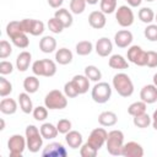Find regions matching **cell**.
<instances>
[{"label": "cell", "instance_id": "6da1fadb", "mask_svg": "<svg viewBox=\"0 0 157 157\" xmlns=\"http://www.w3.org/2000/svg\"><path fill=\"white\" fill-rule=\"evenodd\" d=\"M112 85H113V88L121 97L128 98L134 93V83H132L130 76L125 72L115 74L112 80Z\"/></svg>", "mask_w": 157, "mask_h": 157}, {"label": "cell", "instance_id": "7a4b0ae2", "mask_svg": "<svg viewBox=\"0 0 157 157\" xmlns=\"http://www.w3.org/2000/svg\"><path fill=\"white\" fill-rule=\"evenodd\" d=\"M124 145V134L121 130H112L108 132L105 147L108 153L112 156H121V150Z\"/></svg>", "mask_w": 157, "mask_h": 157}, {"label": "cell", "instance_id": "3957f363", "mask_svg": "<svg viewBox=\"0 0 157 157\" xmlns=\"http://www.w3.org/2000/svg\"><path fill=\"white\" fill-rule=\"evenodd\" d=\"M26 141H27V148L29 152L36 153L39 151V148L43 146V136L39 131V129L36 125H28L25 130Z\"/></svg>", "mask_w": 157, "mask_h": 157}, {"label": "cell", "instance_id": "277c9868", "mask_svg": "<svg viewBox=\"0 0 157 157\" xmlns=\"http://www.w3.org/2000/svg\"><path fill=\"white\" fill-rule=\"evenodd\" d=\"M44 105L52 110L64 109L67 105V97L59 90H52L44 97Z\"/></svg>", "mask_w": 157, "mask_h": 157}, {"label": "cell", "instance_id": "5b68a950", "mask_svg": "<svg viewBox=\"0 0 157 157\" xmlns=\"http://www.w3.org/2000/svg\"><path fill=\"white\" fill-rule=\"evenodd\" d=\"M32 72L36 76H45L52 77L56 74V64L50 59L36 60L32 64Z\"/></svg>", "mask_w": 157, "mask_h": 157}, {"label": "cell", "instance_id": "8992f818", "mask_svg": "<svg viewBox=\"0 0 157 157\" xmlns=\"http://www.w3.org/2000/svg\"><path fill=\"white\" fill-rule=\"evenodd\" d=\"M91 97L92 99L98 103V104H103L105 102H108L112 97V87L108 82H96V85L93 86L92 91H91Z\"/></svg>", "mask_w": 157, "mask_h": 157}, {"label": "cell", "instance_id": "52a82bcc", "mask_svg": "<svg viewBox=\"0 0 157 157\" xmlns=\"http://www.w3.org/2000/svg\"><path fill=\"white\" fill-rule=\"evenodd\" d=\"M7 148L11 157H21L25 148H27L26 137H23L20 134H13L12 136H10L7 141Z\"/></svg>", "mask_w": 157, "mask_h": 157}, {"label": "cell", "instance_id": "ba28073f", "mask_svg": "<svg viewBox=\"0 0 157 157\" xmlns=\"http://www.w3.org/2000/svg\"><path fill=\"white\" fill-rule=\"evenodd\" d=\"M115 20L121 27H130L134 23L135 16L130 6L121 5L115 10Z\"/></svg>", "mask_w": 157, "mask_h": 157}, {"label": "cell", "instance_id": "9c48e42d", "mask_svg": "<svg viewBox=\"0 0 157 157\" xmlns=\"http://www.w3.org/2000/svg\"><path fill=\"white\" fill-rule=\"evenodd\" d=\"M128 61L137 65V66H146L147 61V52H145L140 45H131L126 53Z\"/></svg>", "mask_w": 157, "mask_h": 157}, {"label": "cell", "instance_id": "30bf717a", "mask_svg": "<svg viewBox=\"0 0 157 157\" xmlns=\"http://www.w3.org/2000/svg\"><path fill=\"white\" fill-rule=\"evenodd\" d=\"M43 157H66L67 151L60 142H50L42 151Z\"/></svg>", "mask_w": 157, "mask_h": 157}, {"label": "cell", "instance_id": "8fae6325", "mask_svg": "<svg viewBox=\"0 0 157 157\" xmlns=\"http://www.w3.org/2000/svg\"><path fill=\"white\" fill-rule=\"evenodd\" d=\"M107 136H108V132L105 131V129H103V128H96V129H93L91 131L87 142H90L92 146H94L97 150H99L105 144Z\"/></svg>", "mask_w": 157, "mask_h": 157}, {"label": "cell", "instance_id": "7c38bea8", "mask_svg": "<svg viewBox=\"0 0 157 157\" xmlns=\"http://www.w3.org/2000/svg\"><path fill=\"white\" fill-rule=\"evenodd\" d=\"M121 156H124V157H142L144 147L136 141H129L123 145Z\"/></svg>", "mask_w": 157, "mask_h": 157}, {"label": "cell", "instance_id": "4fadbf2b", "mask_svg": "<svg viewBox=\"0 0 157 157\" xmlns=\"http://www.w3.org/2000/svg\"><path fill=\"white\" fill-rule=\"evenodd\" d=\"M132 33L129 29H120L114 34V43L118 48H128L132 43Z\"/></svg>", "mask_w": 157, "mask_h": 157}, {"label": "cell", "instance_id": "5bb4252c", "mask_svg": "<svg viewBox=\"0 0 157 157\" xmlns=\"http://www.w3.org/2000/svg\"><path fill=\"white\" fill-rule=\"evenodd\" d=\"M94 50L96 53L99 55V56H108L112 54V50H113V43L109 38L107 37H102L99 38L97 42H96V45H94Z\"/></svg>", "mask_w": 157, "mask_h": 157}, {"label": "cell", "instance_id": "9a60e30c", "mask_svg": "<svg viewBox=\"0 0 157 157\" xmlns=\"http://www.w3.org/2000/svg\"><path fill=\"white\" fill-rule=\"evenodd\" d=\"M88 23L92 28L94 29H101L105 26L107 23V17H105V13L102 12L101 10H96V11H92L90 15H88Z\"/></svg>", "mask_w": 157, "mask_h": 157}, {"label": "cell", "instance_id": "2e32d148", "mask_svg": "<svg viewBox=\"0 0 157 157\" xmlns=\"http://www.w3.org/2000/svg\"><path fill=\"white\" fill-rule=\"evenodd\" d=\"M140 98L146 104H152L157 102V87L152 85H146L140 91Z\"/></svg>", "mask_w": 157, "mask_h": 157}, {"label": "cell", "instance_id": "e0dca14e", "mask_svg": "<svg viewBox=\"0 0 157 157\" xmlns=\"http://www.w3.org/2000/svg\"><path fill=\"white\" fill-rule=\"evenodd\" d=\"M65 141L69 145V147L76 150V148H78V147L82 146L83 137H82V134L81 132H78L76 130H70L67 134H65Z\"/></svg>", "mask_w": 157, "mask_h": 157}, {"label": "cell", "instance_id": "ac0fdd59", "mask_svg": "<svg viewBox=\"0 0 157 157\" xmlns=\"http://www.w3.org/2000/svg\"><path fill=\"white\" fill-rule=\"evenodd\" d=\"M31 60H32V55H31L29 52H27V50L21 52L16 58V67H17V70L21 71V72L27 71L29 65H31Z\"/></svg>", "mask_w": 157, "mask_h": 157}, {"label": "cell", "instance_id": "d6986e66", "mask_svg": "<svg viewBox=\"0 0 157 157\" xmlns=\"http://www.w3.org/2000/svg\"><path fill=\"white\" fill-rule=\"evenodd\" d=\"M72 59H74L72 52L67 48H60L55 52V61L59 65H67L72 61Z\"/></svg>", "mask_w": 157, "mask_h": 157}, {"label": "cell", "instance_id": "ffe728a7", "mask_svg": "<svg viewBox=\"0 0 157 157\" xmlns=\"http://www.w3.org/2000/svg\"><path fill=\"white\" fill-rule=\"evenodd\" d=\"M108 65H109V67L115 69V70H125V69L129 67L128 60L123 55H120V54L112 55L109 58V60H108Z\"/></svg>", "mask_w": 157, "mask_h": 157}, {"label": "cell", "instance_id": "44dd1931", "mask_svg": "<svg viewBox=\"0 0 157 157\" xmlns=\"http://www.w3.org/2000/svg\"><path fill=\"white\" fill-rule=\"evenodd\" d=\"M72 82L80 94H85L90 88V78L86 75H75L72 77Z\"/></svg>", "mask_w": 157, "mask_h": 157}, {"label": "cell", "instance_id": "7402d4cb", "mask_svg": "<svg viewBox=\"0 0 157 157\" xmlns=\"http://www.w3.org/2000/svg\"><path fill=\"white\" fill-rule=\"evenodd\" d=\"M54 17H56L63 25L65 28H69L71 27L72 22H74V18H72V12H70L67 9H59L55 11L54 13Z\"/></svg>", "mask_w": 157, "mask_h": 157}, {"label": "cell", "instance_id": "603a6c76", "mask_svg": "<svg viewBox=\"0 0 157 157\" xmlns=\"http://www.w3.org/2000/svg\"><path fill=\"white\" fill-rule=\"evenodd\" d=\"M17 110V102L13 98H2L0 102V112L6 115L15 114Z\"/></svg>", "mask_w": 157, "mask_h": 157}, {"label": "cell", "instance_id": "cb8c5ba5", "mask_svg": "<svg viewBox=\"0 0 157 157\" xmlns=\"http://www.w3.org/2000/svg\"><path fill=\"white\" fill-rule=\"evenodd\" d=\"M39 49L43 53H45V54L53 53L56 49V40H55V38L52 37V36H44L39 40Z\"/></svg>", "mask_w": 157, "mask_h": 157}, {"label": "cell", "instance_id": "d4e9b609", "mask_svg": "<svg viewBox=\"0 0 157 157\" xmlns=\"http://www.w3.org/2000/svg\"><path fill=\"white\" fill-rule=\"evenodd\" d=\"M18 104H20V108L21 110L25 113V114H29L33 112V103H32V99L29 97V93L27 92H22L18 94Z\"/></svg>", "mask_w": 157, "mask_h": 157}, {"label": "cell", "instance_id": "484cf974", "mask_svg": "<svg viewBox=\"0 0 157 157\" xmlns=\"http://www.w3.org/2000/svg\"><path fill=\"white\" fill-rule=\"evenodd\" d=\"M117 121H118V117L114 112L105 110L98 115V123L102 126H113L117 124Z\"/></svg>", "mask_w": 157, "mask_h": 157}, {"label": "cell", "instance_id": "4316f807", "mask_svg": "<svg viewBox=\"0 0 157 157\" xmlns=\"http://www.w3.org/2000/svg\"><path fill=\"white\" fill-rule=\"evenodd\" d=\"M39 131H40L43 139H47V140L55 139L58 136V134H59L56 125H54L52 123H44V124H42L40 128H39Z\"/></svg>", "mask_w": 157, "mask_h": 157}, {"label": "cell", "instance_id": "83f0119b", "mask_svg": "<svg viewBox=\"0 0 157 157\" xmlns=\"http://www.w3.org/2000/svg\"><path fill=\"white\" fill-rule=\"evenodd\" d=\"M23 88L27 93H36L39 90V78L36 75L27 76L23 80Z\"/></svg>", "mask_w": 157, "mask_h": 157}, {"label": "cell", "instance_id": "f1b7e54d", "mask_svg": "<svg viewBox=\"0 0 157 157\" xmlns=\"http://www.w3.org/2000/svg\"><path fill=\"white\" fill-rule=\"evenodd\" d=\"M132 123L136 128H140V129H145V128H148L150 124H152V118L145 112L140 115H136V117H132Z\"/></svg>", "mask_w": 157, "mask_h": 157}, {"label": "cell", "instance_id": "f546056e", "mask_svg": "<svg viewBox=\"0 0 157 157\" xmlns=\"http://www.w3.org/2000/svg\"><path fill=\"white\" fill-rule=\"evenodd\" d=\"M137 16H139V20L141 22L147 23V25H150V23H152L155 21V12H153V10L151 7H141L139 10Z\"/></svg>", "mask_w": 157, "mask_h": 157}, {"label": "cell", "instance_id": "4dcf8cb0", "mask_svg": "<svg viewBox=\"0 0 157 157\" xmlns=\"http://www.w3.org/2000/svg\"><path fill=\"white\" fill-rule=\"evenodd\" d=\"M75 49H76L77 55L86 56V55H88V54L92 53V50H93V44H92V42H90V40H81V42H78V43L76 44Z\"/></svg>", "mask_w": 157, "mask_h": 157}, {"label": "cell", "instance_id": "1f68e13d", "mask_svg": "<svg viewBox=\"0 0 157 157\" xmlns=\"http://www.w3.org/2000/svg\"><path fill=\"white\" fill-rule=\"evenodd\" d=\"M146 107H147V104L144 101H137V102L131 103L128 107V113L131 117H136V115H140V114L145 113L146 112Z\"/></svg>", "mask_w": 157, "mask_h": 157}, {"label": "cell", "instance_id": "d6a6232c", "mask_svg": "<svg viewBox=\"0 0 157 157\" xmlns=\"http://www.w3.org/2000/svg\"><path fill=\"white\" fill-rule=\"evenodd\" d=\"M85 75L90 78V81H93V82H99L102 78L101 70L94 65H87L85 67Z\"/></svg>", "mask_w": 157, "mask_h": 157}, {"label": "cell", "instance_id": "836d02e7", "mask_svg": "<svg viewBox=\"0 0 157 157\" xmlns=\"http://www.w3.org/2000/svg\"><path fill=\"white\" fill-rule=\"evenodd\" d=\"M11 42L13 43V45H16L17 48H21V49H26L29 45V39L27 37V33H25V32H21L18 34H16L15 37H12Z\"/></svg>", "mask_w": 157, "mask_h": 157}, {"label": "cell", "instance_id": "e575fe53", "mask_svg": "<svg viewBox=\"0 0 157 157\" xmlns=\"http://www.w3.org/2000/svg\"><path fill=\"white\" fill-rule=\"evenodd\" d=\"M97 153H98V150L94 146H92L90 142H87V141L85 144H82V146L80 147L81 157H96Z\"/></svg>", "mask_w": 157, "mask_h": 157}, {"label": "cell", "instance_id": "d590c367", "mask_svg": "<svg viewBox=\"0 0 157 157\" xmlns=\"http://www.w3.org/2000/svg\"><path fill=\"white\" fill-rule=\"evenodd\" d=\"M23 32L22 28H21V23L20 21H10L7 25H6V34L10 37V39L12 37H15L16 34Z\"/></svg>", "mask_w": 157, "mask_h": 157}, {"label": "cell", "instance_id": "8d00e7d4", "mask_svg": "<svg viewBox=\"0 0 157 157\" xmlns=\"http://www.w3.org/2000/svg\"><path fill=\"white\" fill-rule=\"evenodd\" d=\"M101 11L107 13H113L117 10V0H99Z\"/></svg>", "mask_w": 157, "mask_h": 157}, {"label": "cell", "instance_id": "74e56055", "mask_svg": "<svg viewBox=\"0 0 157 157\" xmlns=\"http://www.w3.org/2000/svg\"><path fill=\"white\" fill-rule=\"evenodd\" d=\"M86 0H70V11L75 15H80L86 9Z\"/></svg>", "mask_w": 157, "mask_h": 157}, {"label": "cell", "instance_id": "f35d334b", "mask_svg": "<svg viewBox=\"0 0 157 157\" xmlns=\"http://www.w3.org/2000/svg\"><path fill=\"white\" fill-rule=\"evenodd\" d=\"M47 25H48L49 31H50V32H53V33H55V34L61 33V32H63V29L65 28V27H64V25H63V23H61L56 17H52V18H49Z\"/></svg>", "mask_w": 157, "mask_h": 157}, {"label": "cell", "instance_id": "ab89813d", "mask_svg": "<svg viewBox=\"0 0 157 157\" xmlns=\"http://www.w3.org/2000/svg\"><path fill=\"white\" fill-rule=\"evenodd\" d=\"M44 23L40 20H34L32 18V23H31V29H29V34L32 36H40L44 32Z\"/></svg>", "mask_w": 157, "mask_h": 157}, {"label": "cell", "instance_id": "60d3db41", "mask_svg": "<svg viewBox=\"0 0 157 157\" xmlns=\"http://www.w3.org/2000/svg\"><path fill=\"white\" fill-rule=\"evenodd\" d=\"M12 92V83L6 80L4 76L0 77V96L4 98V97H7L10 93Z\"/></svg>", "mask_w": 157, "mask_h": 157}, {"label": "cell", "instance_id": "b9f144b4", "mask_svg": "<svg viewBox=\"0 0 157 157\" xmlns=\"http://www.w3.org/2000/svg\"><path fill=\"white\" fill-rule=\"evenodd\" d=\"M32 114H33V118L36 120L43 121V120H45L48 118V108L45 105H38V107H36L33 109Z\"/></svg>", "mask_w": 157, "mask_h": 157}, {"label": "cell", "instance_id": "7bdbcfd3", "mask_svg": "<svg viewBox=\"0 0 157 157\" xmlns=\"http://www.w3.org/2000/svg\"><path fill=\"white\" fill-rule=\"evenodd\" d=\"M144 34L150 42H157V23L147 25L146 28L144 29Z\"/></svg>", "mask_w": 157, "mask_h": 157}, {"label": "cell", "instance_id": "ee69618b", "mask_svg": "<svg viewBox=\"0 0 157 157\" xmlns=\"http://www.w3.org/2000/svg\"><path fill=\"white\" fill-rule=\"evenodd\" d=\"M64 93H65V96H66L67 98H75V97H77V96L80 94L78 91H77V88L75 87L72 80H71V81H67V82L64 85Z\"/></svg>", "mask_w": 157, "mask_h": 157}, {"label": "cell", "instance_id": "f6af8a7d", "mask_svg": "<svg viewBox=\"0 0 157 157\" xmlns=\"http://www.w3.org/2000/svg\"><path fill=\"white\" fill-rule=\"evenodd\" d=\"M11 53H12V47H11V44H10L7 40L2 39V40L0 42V59H6V58H9V56L11 55Z\"/></svg>", "mask_w": 157, "mask_h": 157}, {"label": "cell", "instance_id": "bcb514c9", "mask_svg": "<svg viewBox=\"0 0 157 157\" xmlns=\"http://www.w3.org/2000/svg\"><path fill=\"white\" fill-rule=\"evenodd\" d=\"M56 128H58V131L59 134H67L71 128H72V124L69 119H60L58 123H56Z\"/></svg>", "mask_w": 157, "mask_h": 157}, {"label": "cell", "instance_id": "7dc6e473", "mask_svg": "<svg viewBox=\"0 0 157 157\" xmlns=\"http://www.w3.org/2000/svg\"><path fill=\"white\" fill-rule=\"evenodd\" d=\"M12 71H13V65L11 64V61H7V60L0 61V74L2 76L10 75Z\"/></svg>", "mask_w": 157, "mask_h": 157}, {"label": "cell", "instance_id": "c3c4849f", "mask_svg": "<svg viewBox=\"0 0 157 157\" xmlns=\"http://www.w3.org/2000/svg\"><path fill=\"white\" fill-rule=\"evenodd\" d=\"M146 66H148V67H157V52H153V50H148L147 52Z\"/></svg>", "mask_w": 157, "mask_h": 157}, {"label": "cell", "instance_id": "681fc988", "mask_svg": "<svg viewBox=\"0 0 157 157\" xmlns=\"http://www.w3.org/2000/svg\"><path fill=\"white\" fill-rule=\"evenodd\" d=\"M21 23V28L25 33H29V29H31V23H32V18H23L20 21Z\"/></svg>", "mask_w": 157, "mask_h": 157}, {"label": "cell", "instance_id": "f907efd6", "mask_svg": "<svg viewBox=\"0 0 157 157\" xmlns=\"http://www.w3.org/2000/svg\"><path fill=\"white\" fill-rule=\"evenodd\" d=\"M63 2H64V0H48L49 6L53 9H59L63 5Z\"/></svg>", "mask_w": 157, "mask_h": 157}, {"label": "cell", "instance_id": "816d5d0a", "mask_svg": "<svg viewBox=\"0 0 157 157\" xmlns=\"http://www.w3.org/2000/svg\"><path fill=\"white\" fill-rule=\"evenodd\" d=\"M126 1H128V5H129L130 7H137V6H140L141 2H142V0H126Z\"/></svg>", "mask_w": 157, "mask_h": 157}, {"label": "cell", "instance_id": "f5cc1de1", "mask_svg": "<svg viewBox=\"0 0 157 157\" xmlns=\"http://www.w3.org/2000/svg\"><path fill=\"white\" fill-rule=\"evenodd\" d=\"M152 126H153V129L157 131V109L153 112V114H152Z\"/></svg>", "mask_w": 157, "mask_h": 157}, {"label": "cell", "instance_id": "db71d44e", "mask_svg": "<svg viewBox=\"0 0 157 157\" xmlns=\"http://www.w3.org/2000/svg\"><path fill=\"white\" fill-rule=\"evenodd\" d=\"M86 2H87L88 5H96V4L98 2V0H86Z\"/></svg>", "mask_w": 157, "mask_h": 157}, {"label": "cell", "instance_id": "11a10c76", "mask_svg": "<svg viewBox=\"0 0 157 157\" xmlns=\"http://www.w3.org/2000/svg\"><path fill=\"white\" fill-rule=\"evenodd\" d=\"M152 81H153V85L157 87V72L153 75V78H152Z\"/></svg>", "mask_w": 157, "mask_h": 157}, {"label": "cell", "instance_id": "9f6ffc18", "mask_svg": "<svg viewBox=\"0 0 157 157\" xmlns=\"http://www.w3.org/2000/svg\"><path fill=\"white\" fill-rule=\"evenodd\" d=\"M0 123H1L0 130H4V129H5V120H4V119H1V120H0Z\"/></svg>", "mask_w": 157, "mask_h": 157}, {"label": "cell", "instance_id": "6f0895ef", "mask_svg": "<svg viewBox=\"0 0 157 157\" xmlns=\"http://www.w3.org/2000/svg\"><path fill=\"white\" fill-rule=\"evenodd\" d=\"M155 21H156V23H157V13H155Z\"/></svg>", "mask_w": 157, "mask_h": 157}, {"label": "cell", "instance_id": "680465c9", "mask_svg": "<svg viewBox=\"0 0 157 157\" xmlns=\"http://www.w3.org/2000/svg\"><path fill=\"white\" fill-rule=\"evenodd\" d=\"M145 1H148V2H151V1H153V0H145Z\"/></svg>", "mask_w": 157, "mask_h": 157}]
</instances>
